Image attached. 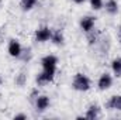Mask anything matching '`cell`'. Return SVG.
<instances>
[{"label": "cell", "mask_w": 121, "mask_h": 120, "mask_svg": "<svg viewBox=\"0 0 121 120\" xmlns=\"http://www.w3.org/2000/svg\"><path fill=\"white\" fill-rule=\"evenodd\" d=\"M7 52L13 58H21L23 55V45L20 44L18 40H10L7 45Z\"/></svg>", "instance_id": "3"}, {"label": "cell", "mask_w": 121, "mask_h": 120, "mask_svg": "<svg viewBox=\"0 0 121 120\" xmlns=\"http://www.w3.org/2000/svg\"><path fill=\"white\" fill-rule=\"evenodd\" d=\"M89 1H90V6L93 10H101L103 6H104L103 0H89Z\"/></svg>", "instance_id": "14"}, {"label": "cell", "mask_w": 121, "mask_h": 120, "mask_svg": "<svg viewBox=\"0 0 121 120\" xmlns=\"http://www.w3.org/2000/svg\"><path fill=\"white\" fill-rule=\"evenodd\" d=\"M107 109L110 110H120L121 112V95H114L108 99V102L106 103Z\"/></svg>", "instance_id": "8"}, {"label": "cell", "mask_w": 121, "mask_h": 120, "mask_svg": "<svg viewBox=\"0 0 121 120\" xmlns=\"http://www.w3.org/2000/svg\"><path fill=\"white\" fill-rule=\"evenodd\" d=\"M41 66H42V72L38 74L37 83L38 85H48V83L54 82L55 75H56V69H58V58L52 54H48V55L42 57Z\"/></svg>", "instance_id": "1"}, {"label": "cell", "mask_w": 121, "mask_h": 120, "mask_svg": "<svg viewBox=\"0 0 121 120\" xmlns=\"http://www.w3.org/2000/svg\"><path fill=\"white\" fill-rule=\"evenodd\" d=\"M111 71H113L114 76L121 78V57H117L111 61Z\"/></svg>", "instance_id": "12"}, {"label": "cell", "mask_w": 121, "mask_h": 120, "mask_svg": "<svg viewBox=\"0 0 121 120\" xmlns=\"http://www.w3.org/2000/svg\"><path fill=\"white\" fill-rule=\"evenodd\" d=\"M72 88L78 92H87L91 88L90 78L82 72H78L72 79Z\"/></svg>", "instance_id": "2"}, {"label": "cell", "mask_w": 121, "mask_h": 120, "mask_svg": "<svg viewBox=\"0 0 121 120\" xmlns=\"http://www.w3.org/2000/svg\"><path fill=\"white\" fill-rule=\"evenodd\" d=\"M51 35H52V28H49L48 26H42L35 30V41L37 42L51 41Z\"/></svg>", "instance_id": "4"}, {"label": "cell", "mask_w": 121, "mask_h": 120, "mask_svg": "<svg viewBox=\"0 0 121 120\" xmlns=\"http://www.w3.org/2000/svg\"><path fill=\"white\" fill-rule=\"evenodd\" d=\"M73 3H76V4H82V3H85L86 0H72Z\"/></svg>", "instance_id": "16"}, {"label": "cell", "mask_w": 121, "mask_h": 120, "mask_svg": "<svg viewBox=\"0 0 121 120\" xmlns=\"http://www.w3.org/2000/svg\"><path fill=\"white\" fill-rule=\"evenodd\" d=\"M120 35H121V27H120Z\"/></svg>", "instance_id": "18"}, {"label": "cell", "mask_w": 121, "mask_h": 120, "mask_svg": "<svg viewBox=\"0 0 121 120\" xmlns=\"http://www.w3.org/2000/svg\"><path fill=\"white\" fill-rule=\"evenodd\" d=\"M37 1L38 0H20V4H21V9L24 11H30L37 6Z\"/></svg>", "instance_id": "13"}, {"label": "cell", "mask_w": 121, "mask_h": 120, "mask_svg": "<svg viewBox=\"0 0 121 120\" xmlns=\"http://www.w3.org/2000/svg\"><path fill=\"white\" fill-rule=\"evenodd\" d=\"M51 41L55 45H62L65 42V35L60 30H52V35H51Z\"/></svg>", "instance_id": "11"}, {"label": "cell", "mask_w": 121, "mask_h": 120, "mask_svg": "<svg viewBox=\"0 0 121 120\" xmlns=\"http://www.w3.org/2000/svg\"><path fill=\"white\" fill-rule=\"evenodd\" d=\"M79 26H80V28H82V31H83V32L89 34V32H91V31L94 30V26H96V18H94L93 16H85V17H82V18H80Z\"/></svg>", "instance_id": "7"}, {"label": "cell", "mask_w": 121, "mask_h": 120, "mask_svg": "<svg viewBox=\"0 0 121 120\" xmlns=\"http://www.w3.org/2000/svg\"><path fill=\"white\" fill-rule=\"evenodd\" d=\"M1 82H3V78H1V75H0V85H1Z\"/></svg>", "instance_id": "17"}, {"label": "cell", "mask_w": 121, "mask_h": 120, "mask_svg": "<svg viewBox=\"0 0 121 120\" xmlns=\"http://www.w3.org/2000/svg\"><path fill=\"white\" fill-rule=\"evenodd\" d=\"M97 117H100V107H99L96 103H93V105H90V106L86 109V113H85V119L94 120V119H97Z\"/></svg>", "instance_id": "9"}, {"label": "cell", "mask_w": 121, "mask_h": 120, "mask_svg": "<svg viewBox=\"0 0 121 120\" xmlns=\"http://www.w3.org/2000/svg\"><path fill=\"white\" fill-rule=\"evenodd\" d=\"M18 119H27V115H24V113L16 115V116H14V120H18Z\"/></svg>", "instance_id": "15"}, {"label": "cell", "mask_w": 121, "mask_h": 120, "mask_svg": "<svg viewBox=\"0 0 121 120\" xmlns=\"http://www.w3.org/2000/svg\"><path fill=\"white\" fill-rule=\"evenodd\" d=\"M113 86V76L108 72H104L97 79V88L99 90H108Z\"/></svg>", "instance_id": "5"}, {"label": "cell", "mask_w": 121, "mask_h": 120, "mask_svg": "<svg viewBox=\"0 0 121 120\" xmlns=\"http://www.w3.org/2000/svg\"><path fill=\"white\" fill-rule=\"evenodd\" d=\"M103 7L106 9V11L110 16H114V14L118 13V1L117 0H106V3H104Z\"/></svg>", "instance_id": "10"}, {"label": "cell", "mask_w": 121, "mask_h": 120, "mask_svg": "<svg viewBox=\"0 0 121 120\" xmlns=\"http://www.w3.org/2000/svg\"><path fill=\"white\" fill-rule=\"evenodd\" d=\"M34 105H35V109L38 112H45L51 106V99L47 95H38V96H35Z\"/></svg>", "instance_id": "6"}]
</instances>
